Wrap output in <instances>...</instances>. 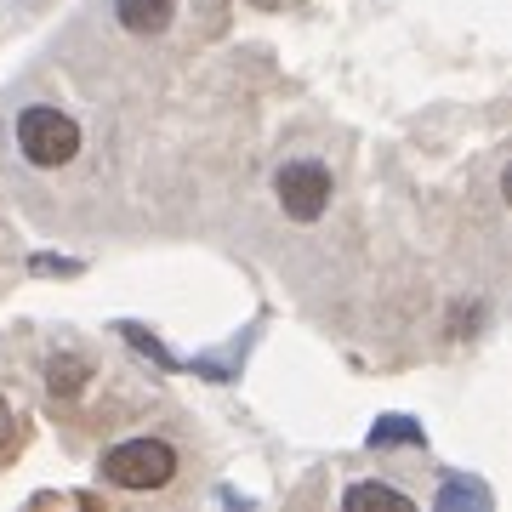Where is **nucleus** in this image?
<instances>
[{
    "label": "nucleus",
    "mask_w": 512,
    "mask_h": 512,
    "mask_svg": "<svg viewBox=\"0 0 512 512\" xmlns=\"http://www.w3.org/2000/svg\"><path fill=\"white\" fill-rule=\"evenodd\" d=\"M103 478L120 490H165L177 478V450L165 439H126L103 450Z\"/></svg>",
    "instance_id": "nucleus-1"
},
{
    "label": "nucleus",
    "mask_w": 512,
    "mask_h": 512,
    "mask_svg": "<svg viewBox=\"0 0 512 512\" xmlns=\"http://www.w3.org/2000/svg\"><path fill=\"white\" fill-rule=\"evenodd\" d=\"M18 148H23V160H29V165L57 171V165L74 160V148H80V126H74L69 114H57V109H23L18 114Z\"/></svg>",
    "instance_id": "nucleus-2"
},
{
    "label": "nucleus",
    "mask_w": 512,
    "mask_h": 512,
    "mask_svg": "<svg viewBox=\"0 0 512 512\" xmlns=\"http://www.w3.org/2000/svg\"><path fill=\"white\" fill-rule=\"evenodd\" d=\"M274 194L291 222H319L330 211V171L319 160H291V165H279Z\"/></svg>",
    "instance_id": "nucleus-3"
},
{
    "label": "nucleus",
    "mask_w": 512,
    "mask_h": 512,
    "mask_svg": "<svg viewBox=\"0 0 512 512\" xmlns=\"http://www.w3.org/2000/svg\"><path fill=\"white\" fill-rule=\"evenodd\" d=\"M114 12H120L131 35H160L171 12H177V0H114Z\"/></svg>",
    "instance_id": "nucleus-4"
},
{
    "label": "nucleus",
    "mask_w": 512,
    "mask_h": 512,
    "mask_svg": "<svg viewBox=\"0 0 512 512\" xmlns=\"http://www.w3.org/2000/svg\"><path fill=\"white\" fill-rule=\"evenodd\" d=\"M348 507H353V512H365V507L410 512V495H404V490H393V484H376V478H370V484H353V490H348Z\"/></svg>",
    "instance_id": "nucleus-5"
},
{
    "label": "nucleus",
    "mask_w": 512,
    "mask_h": 512,
    "mask_svg": "<svg viewBox=\"0 0 512 512\" xmlns=\"http://www.w3.org/2000/svg\"><path fill=\"white\" fill-rule=\"evenodd\" d=\"M46 387H52V393H63V399H69V393H80V387H86V365H80L74 353L52 359V365H46Z\"/></svg>",
    "instance_id": "nucleus-6"
},
{
    "label": "nucleus",
    "mask_w": 512,
    "mask_h": 512,
    "mask_svg": "<svg viewBox=\"0 0 512 512\" xmlns=\"http://www.w3.org/2000/svg\"><path fill=\"white\" fill-rule=\"evenodd\" d=\"M370 444H376V450H387V444H421V427L410 416H382L370 427Z\"/></svg>",
    "instance_id": "nucleus-7"
},
{
    "label": "nucleus",
    "mask_w": 512,
    "mask_h": 512,
    "mask_svg": "<svg viewBox=\"0 0 512 512\" xmlns=\"http://www.w3.org/2000/svg\"><path fill=\"white\" fill-rule=\"evenodd\" d=\"M6 444H12V404L0 399V450H6Z\"/></svg>",
    "instance_id": "nucleus-8"
}]
</instances>
